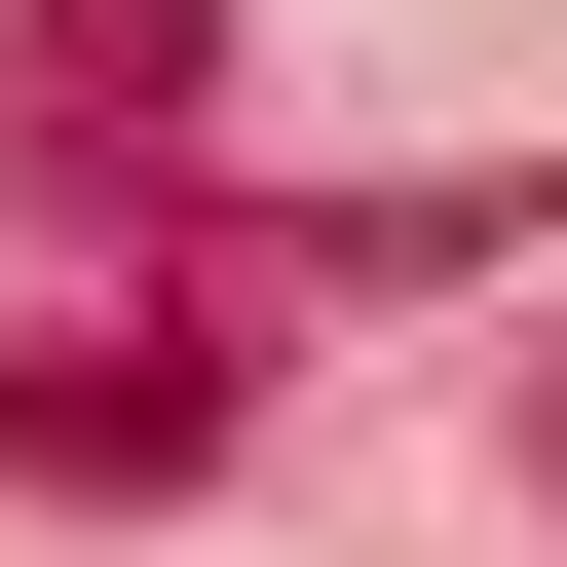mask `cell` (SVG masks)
<instances>
[{"label": "cell", "mask_w": 567, "mask_h": 567, "mask_svg": "<svg viewBox=\"0 0 567 567\" xmlns=\"http://www.w3.org/2000/svg\"><path fill=\"white\" fill-rule=\"evenodd\" d=\"M189 76H227V0H0V152H76V114L152 152Z\"/></svg>", "instance_id": "7a4b0ae2"}, {"label": "cell", "mask_w": 567, "mask_h": 567, "mask_svg": "<svg viewBox=\"0 0 567 567\" xmlns=\"http://www.w3.org/2000/svg\"><path fill=\"white\" fill-rule=\"evenodd\" d=\"M529 492H567V416H529Z\"/></svg>", "instance_id": "3957f363"}, {"label": "cell", "mask_w": 567, "mask_h": 567, "mask_svg": "<svg viewBox=\"0 0 567 567\" xmlns=\"http://www.w3.org/2000/svg\"><path fill=\"white\" fill-rule=\"evenodd\" d=\"M227 454V341H0V492H189Z\"/></svg>", "instance_id": "6da1fadb"}]
</instances>
